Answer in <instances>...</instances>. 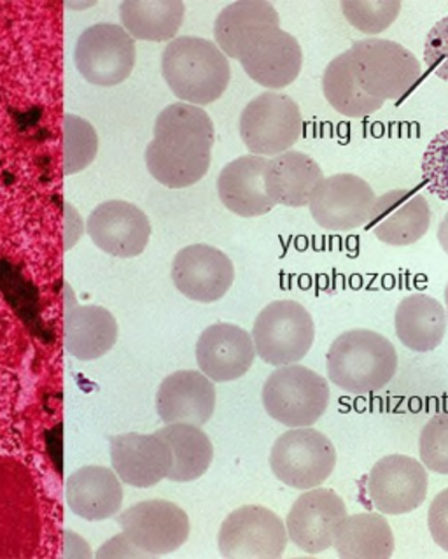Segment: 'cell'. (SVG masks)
I'll return each instance as SVG.
<instances>
[{
	"label": "cell",
	"mask_w": 448,
	"mask_h": 559,
	"mask_svg": "<svg viewBox=\"0 0 448 559\" xmlns=\"http://www.w3.org/2000/svg\"><path fill=\"white\" fill-rule=\"evenodd\" d=\"M65 222H68V225H65V248L71 249L72 246L80 242L83 230H85V223L71 204H65Z\"/></svg>",
	"instance_id": "cell-39"
},
{
	"label": "cell",
	"mask_w": 448,
	"mask_h": 559,
	"mask_svg": "<svg viewBox=\"0 0 448 559\" xmlns=\"http://www.w3.org/2000/svg\"><path fill=\"white\" fill-rule=\"evenodd\" d=\"M97 558H144V555L121 532L98 549Z\"/></svg>",
	"instance_id": "cell-38"
},
{
	"label": "cell",
	"mask_w": 448,
	"mask_h": 559,
	"mask_svg": "<svg viewBox=\"0 0 448 559\" xmlns=\"http://www.w3.org/2000/svg\"><path fill=\"white\" fill-rule=\"evenodd\" d=\"M137 62L134 37L116 23H97L81 34L74 63L81 76L95 86L111 88L129 80Z\"/></svg>",
	"instance_id": "cell-10"
},
{
	"label": "cell",
	"mask_w": 448,
	"mask_h": 559,
	"mask_svg": "<svg viewBox=\"0 0 448 559\" xmlns=\"http://www.w3.org/2000/svg\"><path fill=\"white\" fill-rule=\"evenodd\" d=\"M86 231L104 253L135 258L149 245L152 223L143 209L132 202L107 200L89 214Z\"/></svg>",
	"instance_id": "cell-17"
},
{
	"label": "cell",
	"mask_w": 448,
	"mask_h": 559,
	"mask_svg": "<svg viewBox=\"0 0 448 559\" xmlns=\"http://www.w3.org/2000/svg\"><path fill=\"white\" fill-rule=\"evenodd\" d=\"M118 341L114 316L100 306H71L65 311V349L81 361L102 358Z\"/></svg>",
	"instance_id": "cell-26"
},
{
	"label": "cell",
	"mask_w": 448,
	"mask_h": 559,
	"mask_svg": "<svg viewBox=\"0 0 448 559\" xmlns=\"http://www.w3.org/2000/svg\"><path fill=\"white\" fill-rule=\"evenodd\" d=\"M419 454L427 471L448 475V411L435 414L422 428Z\"/></svg>",
	"instance_id": "cell-34"
},
{
	"label": "cell",
	"mask_w": 448,
	"mask_h": 559,
	"mask_svg": "<svg viewBox=\"0 0 448 559\" xmlns=\"http://www.w3.org/2000/svg\"><path fill=\"white\" fill-rule=\"evenodd\" d=\"M118 524L144 558H160L181 549L190 538L186 512L169 500H144L121 512Z\"/></svg>",
	"instance_id": "cell-12"
},
{
	"label": "cell",
	"mask_w": 448,
	"mask_h": 559,
	"mask_svg": "<svg viewBox=\"0 0 448 559\" xmlns=\"http://www.w3.org/2000/svg\"><path fill=\"white\" fill-rule=\"evenodd\" d=\"M267 165L265 156L245 155L221 170L218 195L228 211L242 218H258L274 211L277 204L265 188Z\"/></svg>",
	"instance_id": "cell-22"
},
{
	"label": "cell",
	"mask_w": 448,
	"mask_h": 559,
	"mask_svg": "<svg viewBox=\"0 0 448 559\" xmlns=\"http://www.w3.org/2000/svg\"><path fill=\"white\" fill-rule=\"evenodd\" d=\"M329 384L303 365H284L268 376L263 407L274 421L288 428L314 427L329 405Z\"/></svg>",
	"instance_id": "cell-5"
},
{
	"label": "cell",
	"mask_w": 448,
	"mask_h": 559,
	"mask_svg": "<svg viewBox=\"0 0 448 559\" xmlns=\"http://www.w3.org/2000/svg\"><path fill=\"white\" fill-rule=\"evenodd\" d=\"M422 179L433 195L448 204V129L431 139L422 156Z\"/></svg>",
	"instance_id": "cell-35"
},
{
	"label": "cell",
	"mask_w": 448,
	"mask_h": 559,
	"mask_svg": "<svg viewBox=\"0 0 448 559\" xmlns=\"http://www.w3.org/2000/svg\"><path fill=\"white\" fill-rule=\"evenodd\" d=\"M445 311H447V318H448V283H447V286H445Z\"/></svg>",
	"instance_id": "cell-42"
},
{
	"label": "cell",
	"mask_w": 448,
	"mask_h": 559,
	"mask_svg": "<svg viewBox=\"0 0 448 559\" xmlns=\"http://www.w3.org/2000/svg\"><path fill=\"white\" fill-rule=\"evenodd\" d=\"M325 179L320 165L303 152L289 150L268 158L265 169V188L277 205L305 207L312 191Z\"/></svg>",
	"instance_id": "cell-24"
},
{
	"label": "cell",
	"mask_w": 448,
	"mask_h": 559,
	"mask_svg": "<svg viewBox=\"0 0 448 559\" xmlns=\"http://www.w3.org/2000/svg\"><path fill=\"white\" fill-rule=\"evenodd\" d=\"M347 515L346 502L334 489H306L286 518L289 540L306 555H320L334 547L335 533Z\"/></svg>",
	"instance_id": "cell-15"
},
{
	"label": "cell",
	"mask_w": 448,
	"mask_h": 559,
	"mask_svg": "<svg viewBox=\"0 0 448 559\" xmlns=\"http://www.w3.org/2000/svg\"><path fill=\"white\" fill-rule=\"evenodd\" d=\"M340 8L347 22L368 36L386 32L401 13L400 0H342Z\"/></svg>",
	"instance_id": "cell-33"
},
{
	"label": "cell",
	"mask_w": 448,
	"mask_h": 559,
	"mask_svg": "<svg viewBox=\"0 0 448 559\" xmlns=\"http://www.w3.org/2000/svg\"><path fill=\"white\" fill-rule=\"evenodd\" d=\"M323 94L335 111L347 118H364L382 109L384 103L364 94L352 72L349 51L335 57L323 74Z\"/></svg>",
	"instance_id": "cell-31"
},
{
	"label": "cell",
	"mask_w": 448,
	"mask_h": 559,
	"mask_svg": "<svg viewBox=\"0 0 448 559\" xmlns=\"http://www.w3.org/2000/svg\"><path fill=\"white\" fill-rule=\"evenodd\" d=\"M256 355L265 364L284 367L302 361L315 341V323L308 309L294 300H276L254 321Z\"/></svg>",
	"instance_id": "cell-6"
},
{
	"label": "cell",
	"mask_w": 448,
	"mask_h": 559,
	"mask_svg": "<svg viewBox=\"0 0 448 559\" xmlns=\"http://www.w3.org/2000/svg\"><path fill=\"white\" fill-rule=\"evenodd\" d=\"M184 13L182 0H124L120 5L121 27L134 39L165 43L178 37Z\"/></svg>",
	"instance_id": "cell-28"
},
{
	"label": "cell",
	"mask_w": 448,
	"mask_h": 559,
	"mask_svg": "<svg viewBox=\"0 0 448 559\" xmlns=\"http://www.w3.org/2000/svg\"><path fill=\"white\" fill-rule=\"evenodd\" d=\"M89 5H95V2H88V4H69V8H77V10H83V8H89Z\"/></svg>",
	"instance_id": "cell-41"
},
{
	"label": "cell",
	"mask_w": 448,
	"mask_h": 559,
	"mask_svg": "<svg viewBox=\"0 0 448 559\" xmlns=\"http://www.w3.org/2000/svg\"><path fill=\"white\" fill-rule=\"evenodd\" d=\"M256 356L253 335L237 324H210L196 342V364L218 384L244 378Z\"/></svg>",
	"instance_id": "cell-18"
},
{
	"label": "cell",
	"mask_w": 448,
	"mask_h": 559,
	"mask_svg": "<svg viewBox=\"0 0 448 559\" xmlns=\"http://www.w3.org/2000/svg\"><path fill=\"white\" fill-rule=\"evenodd\" d=\"M427 486V468L422 462L404 454H389L372 466L366 493L380 514L403 515L424 503Z\"/></svg>",
	"instance_id": "cell-14"
},
{
	"label": "cell",
	"mask_w": 448,
	"mask_h": 559,
	"mask_svg": "<svg viewBox=\"0 0 448 559\" xmlns=\"http://www.w3.org/2000/svg\"><path fill=\"white\" fill-rule=\"evenodd\" d=\"M438 242L444 249L445 253L448 254V213L445 214L444 222L439 223L438 227Z\"/></svg>",
	"instance_id": "cell-40"
},
{
	"label": "cell",
	"mask_w": 448,
	"mask_h": 559,
	"mask_svg": "<svg viewBox=\"0 0 448 559\" xmlns=\"http://www.w3.org/2000/svg\"><path fill=\"white\" fill-rule=\"evenodd\" d=\"M427 526L436 546L448 552V488L436 495L427 511Z\"/></svg>",
	"instance_id": "cell-37"
},
{
	"label": "cell",
	"mask_w": 448,
	"mask_h": 559,
	"mask_svg": "<svg viewBox=\"0 0 448 559\" xmlns=\"http://www.w3.org/2000/svg\"><path fill=\"white\" fill-rule=\"evenodd\" d=\"M156 433L164 437L172 449V471L167 479L172 483H193L204 477L205 472L209 471L214 448L209 436L202 430V427L175 423V425H165Z\"/></svg>",
	"instance_id": "cell-29"
},
{
	"label": "cell",
	"mask_w": 448,
	"mask_h": 559,
	"mask_svg": "<svg viewBox=\"0 0 448 559\" xmlns=\"http://www.w3.org/2000/svg\"><path fill=\"white\" fill-rule=\"evenodd\" d=\"M123 497L120 477L107 466H83L68 479V506L81 520H111L120 514Z\"/></svg>",
	"instance_id": "cell-23"
},
{
	"label": "cell",
	"mask_w": 448,
	"mask_h": 559,
	"mask_svg": "<svg viewBox=\"0 0 448 559\" xmlns=\"http://www.w3.org/2000/svg\"><path fill=\"white\" fill-rule=\"evenodd\" d=\"M377 202L366 179L355 174H334L314 188L308 202L312 218L323 230L351 231L372 218Z\"/></svg>",
	"instance_id": "cell-13"
},
{
	"label": "cell",
	"mask_w": 448,
	"mask_h": 559,
	"mask_svg": "<svg viewBox=\"0 0 448 559\" xmlns=\"http://www.w3.org/2000/svg\"><path fill=\"white\" fill-rule=\"evenodd\" d=\"M216 133L210 116L198 106L170 104L156 116L147 144V170L170 190L190 188L207 176Z\"/></svg>",
	"instance_id": "cell-1"
},
{
	"label": "cell",
	"mask_w": 448,
	"mask_h": 559,
	"mask_svg": "<svg viewBox=\"0 0 448 559\" xmlns=\"http://www.w3.org/2000/svg\"><path fill=\"white\" fill-rule=\"evenodd\" d=\"M263 25H280L276 8L265 0H239L218 14L214 23V39L222 53L237 60L245 37Z\"/></svg>",
	"instance_id": "cell-30"
},
{
	"label": "cell",
	"mask_w": 448,
	"mask_h": 559,
	"mask_svg": "<svg viewBox=\"0 0 448 559\" xmlns=\"http://www.w3.org/2000/svg\"><path fill=\"white\" fill-rule=\"evenodd\" d=\"M161 74L181 103L209 106L221 98L230 85V60L213 40L175 37L165 48Z\"/></svg>",
	"instance_id": "cell-2"
},
{
	"label": "cell",
	"mask_w": 448,
	"mask_h": 559,
	"mask_svg": "<svg viewBox=\"0 0 448 559\" xmlns=\"http://www.w3.org/2000/svg\"><path fill=\"white\" fill-rule=\"evenodd\" d=\"M216 382L202 370H178L164 379L156 393V413L165 425L204 427L216 408Z\"/></svg>",
	"instance_id": "cell-21"
},
{
	"label": "cell",
	"mask_w": 448,
	"mask_h": 559,
	"mask_svg": "<svg viewBox=\"0 0 448 559\" xmlns=\"http://www.w3.org/2000/svg\"><path fill=\"white\" fill-rule=\"evenodd\" d=\"M240 138L251 155L274 156L293 150L303 135V116L294 98L265 92L240 115Z\"/></svg>",
	"instance_id": "cell-7"
},
{
	"label": "cell",
	"mask_w": 448,
	"mask_h": 559,
	"mask_svg": "<svg viewBox=\"0 0 448 559\" xmlns=\"http://www.w3.org/2000/svg\"><path fill=\"white\" fill-rule=\"evenodd\" d=\"M424 63L435 76L448 83V16L436 22L427 34Z\"/></svg>",
	"instance_id": "cell-36"
},
{
	"label": "cell",
	"mask_w": 448,
	"mask_h": 559,
	"mask_svg": "<svg viewBox=\"0 0 448 559\" xmlns=\"http://www.w3.org/2000/svg\"><path fill=\"white\" fill-rule=\"evenodd\" d=\"M284 521L267 507L244 506L222 521L218 547L225 558L277 559L288 547Z\"/></svg>",
	"instance_id": "cell-11"
},
{
	"label": "cell",
	"mask_w": 448,
	"mask_h": 559,
	"mask_svg": "<svg viewBox=\"0 0 448 559\" xmlns=\"http://www.w3.org/2000/svg\"><path fill=\"white\" fill-rule=\"evenodd\" d=\"M337 449L323 431L315 428H289L270 451V468L289 488H319L334 474Z\"/></svg>",
	"instance_id": "cell-8"
},
{
	"label": "cell",
	"mask_w": 448,
	"mask_h": 559,
	"mask_svg": "<svg viewBox=\"0 0 448 559\" xmlns=\"http://www.w3.org/2000/svg\"><path fill=\"white\" fill-rule=\"evenodd\" d=\"M447 324L445 307L429 295H409L396 309V335L410 352H435L444 342Z\"/></svg>",
	"instance_id": "cell-25"
},
{
	"label": "cell",
	"mask_w": 448,
	"mask_h": 559,
	"mask_svg": "<svg viewBox=\"0 0 448 559\" xmlns=\"http://www.w3.org/2000/svg\"><path fill=\"white\" fill-rule=\"evenodd\" d=\"M237 60L251 80L268 92H277L293 85L300 76L303 51L296 37L280 25H263L245 37Z\"/></svg>",
	"instance_id": "cell-9"
},
{
	"label": "cell",
	"mask_w": 448,
	"mask_h": 559,
	"mask_svg": "<svg viewBox=\"0 0 448 559\" xmlns=\"http://www.w3.org/2000/svg\"><path fill=\"white\" fill-rule=\"evenodd\" d=\"M326 370L335 386L352 395H366L384 390L395 379L398 353L382 333L368 329L347 330L331 342Z\"/></svg>",
	"instance_id": "cell-3"
},
{
	"label": "cell",
	"mask_w": 448,
	"mask_h": 559,
	"mask_svg": "<svg viewBox=\"0 0 448 559\" xmlns=\"http://www.w3.org/2000/svg\"><path fill=\"white\" fill-rule=\"evenodd\" d=\"M172 281L193 302H218L235 283V266L221 249L209 245L187 246L173 258Z\"/></svg>",
	"instance_id": "cell-16"
},
{
	"label": "cell",
	"mask_w": 448,
	"mask_h": 559,
	"mask_svg": "<svg viewBox=\"0 0 448 559\" xmlns=\"http://www.w3.org/2000/svg\"><path fill=\"white\" fill-rule=\"evenodd\" d=\"M112 471L121 483L134 488H152L169 477L172 471V449L158 433H126L111 437Z\"/></svg>",
	"instance_id": "cell-20"
},
{
	"label": "cell",
	"mask_w": 448,
	"mask_h": 559,
	"mask_svg": "<svg viewBox=\"0 0 448 559\" xmlns=\"http://www.w3.org/2000/svg\"><path fill=\"white\" fill-rule=\"evenodd\" d=\"M431 227V207L426 197L415 190H391L377 197L370 228L384 245L403 248L426 236Z\"/></svg>",
	"instance_id": "cell-19"
},
{
	"label": "cell",
	"mask_w": 448,
	"mask_h": 559,
	"mask_svg": "<svg viewBox=\"0 0 448 559\" xmlns=\"http://www.w3.org/2000/svg\"><path fill=\"white\" fill-rule=\"evenodd\" d=\"M98 153V135L94 124L76 115L63 116V174L83 173L94 164Z\"/></svg>",
	"instance_id": "cell-32"
},
{
	"label": "cell",
	"mask_w": 448,
	"mask_h": 559,
	"mask_svg": "<svg viewBox=\"0 0 448 559\" xmlns=\"http://www.w3.org/2000/svg\"><path fill=\"white\" fill-rule=\"evenodd\" d=\"M335 549L346 559H387L395 555V532L382 514L347 515L335 533Z\"/></svg>",
	"instance_id": "cell-27"
},
{
	"label": "cell",
	"mask_w": 448,
	"mask_h": 559,
	"mask_svg": "<svg viewBox=\"0 0 448 559\" xmlns=\"http://www.w3.org/2000/svg\"><path fill=\"white\" fill-rule=\"evenodd\" d=\"M352 72L364 94L382 103L409 97L422 80L421 62L400 43L389 39L355 40L351 46Z\"/></svg>",
	"instance_id": "cell-4"
}]
</instances>
